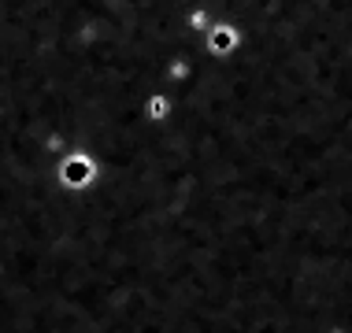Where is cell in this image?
Wrapping results in <instances>:
<instances>
[{"mask_svg": "<svg viewBox=\"0 0 352 333\" xmlns=\"http://www.w3.org/2000/svg\"><path fill=\"white\" fill-rule=\"evenodd\" d=\"M212 49H215V52H230V49H234V34H230V30H215Z\"/></svg>", "mask_w": 352, "mask_h": 333, "instance_id": "obj_1", "label": "cell"}]
</instances>
